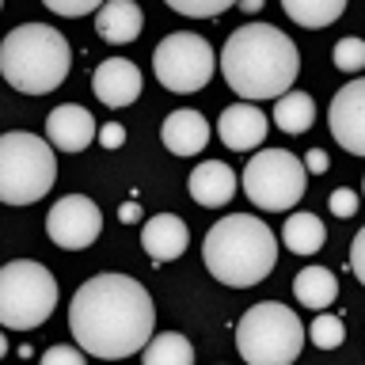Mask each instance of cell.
I'll list each match as a JSON object with an SVG mask.
<instances>
[{"instance_id":"6da1fadb","label":"cell","mask_w":365,"mask_h":365,"mask_svg":"<svg viewBox=\"0 0 365 365\" xmlns=\"http://www.w3.org/2000/svg\"><path fill=\"white\" fill-rule=\"evenodd\" d=\"M156 308L141 282L130 274H96L68 304V331L91 358H130L153 339Z\"/></svg>"},{"instance_id":"7a4b0ae2","label":"cell","mask_w":365,"mask_h":365,"mask_svg":"<svg viewBox=\"0 0 365 365\" xmlns=\"http://www.w3.org/2000/svg\"><path fill=\"white\" fill-rule=\"evenodd\" d=\"M221 73L240 103H259L285 96L301 73V53L293 38L270 23H244L228 34L221 50Z\"/></svg>"},{"instance_id":"3957f363","label":"cell","mask_w":365,"mask_h":365,"mask_svg":"<svg viewBox=\"0 0 365 365\" xmlns=\"http://www.w3.org/2000/svg\"><path fill=\"white\" fill-rule=\"evenodd\" d=\"M202 262L221 285L247 289V285H259L278 267V244H274V232L259 217L228 213L205 232Z\"/></svg>"},{"instance_id":"277c9868","label":"cell","mask_w":365,"mask_h":365,"mask_svg":"<svg viewBox=\"0 0 365 365\" xmlns=\"http://www.w3.org/2000/svg\"><path fill=\"white\" fill-rule=\"evenodd\" d=\"M73 65L65 34L50 23H19L0 42V76L23 96H46L61 88Z\"/></svg>"},{"instance_id":"5b68a950","label":"cell","mask_w":365,"mask_h":365,"mask_svg":"<svg viewBox=\"0 0 365 365\" xmlns=\"http://www.w3.org/2000/svg\"><path fill=\"white\" fill-rule=\"evenodd\" d=\"M304 346V324L289 304L259 301L236 324V350L247 365H293Z\"/></svg>"},{"instance_id":"8992f818","label":"cell","mask_w":365,"mask_h":365,"mask_svg":"<svg viewBox=\"0 0 365 365\" xmlns=\"http://www.w3.org/2000/svg\"><path fill=\"white\" fill-rule=\"evenodd\" d=\"M57 175V156L50 141L23 130L0 133V202L31 205L50 194Z\"/></svg>"},{"instance_id":"52a82bcc","label":"cell","mask_w":365,"mask_h":365,"mask_svg":"<svg viewBox=\"0 0 365 365\" xmlns=\"http://www.w3.org/2000/svg\"><path fill=\"white\" fill-rule=\"evenodd\" d=\"M57 308V278L34 259H11L0 267V327L34 331Z\"/></svg>"},{"instance_id":"ba28073f","label":"cell","mask_w":365,"mask_h":365,"mask_svg":"<svg viewBox=\"0 0 365 365\" xmlns=\"http://www.w3.org/2000/svg\"><path fill=\"white\" fill-rule=\"evenodd\" d=\"M308 187V171L301 164V156L285 153V148H267L255 153L244 168V194L259 210L285 213L304 198Z\"/></svg>"},{"instance_id":"9c48e42d","label":"cell","mask_w":365,"mask_h":365,"mask_svg":"<svg viewBox=\"0 0 365 365\" xmlns=\"http://www.w3.org/2000/svg\"><path fill=\"white\" fill-rule=\"evenodd\" d=\"M213 68H217L213 46L205 42L202 34H194V31L168 34V38L156 46V53H153V73H156V80H160L168 91H175V96L202 91V88L213 80Z\"/></svg>"},{"instance_id":"30bf717a","label":"cell","mask_w":365,"mask_h":365,"mask_svg":"<svg viewBox=\"0 0 365 365\" xmlns=\"http://www.w3.org/2000/svg\"><path fill=\"white\" fill-rule=\"evenodd\" d=\"M103 232V213L88 194H65L46 213V236L65 251H84Z\"/></svg>"},{"instance_id":"8fae6325","label":"cell","mask_w":365,"mask_h":365,"mask_svg":"<svg viewBox=\"0 0 365 365\" xmlns=\"http://www.w3.org/2000/svg\"><path fill=\"white\" fill-rule=\"evenodd\" d=\"M331 133L350 156H365V80L354 76L331 99Z\"/></svg>"},{"instance_id":"7c38bea8","label":"cell","mask_w":365,"mask_h":365,"mask_svg":"<svg viewBox=\"0 0 365 365\" xmlns=\"http://www.w3.org/2000/svg\"><path fill=\"white\" fill-rule=\"evenodd\" d=\"M91 88H96L103 107H110V110L130 107L141 96V68L133 61H125V57H107L91 73Z\"/></svg>"},{"instance_id":"4fadbf2b","label":"cell","mask_w":365,"mask_h":365,"mask_svg":"<svg viewBox=\"0 0 365 365\" xmlns=\"http://www.w3.org/2000/svg\"><path fill=\"white\" fill-rule=\"evenodd\" d=\"M267 130H270V118L255 107V103H232V107L221 110V122H217V137H221L232 153L259 148L267 141Z\"/></svg>"},{"instance_id":"5bb4252c","label":"cell","mask_w":365,"mask_h":365,"mask_svg":"<svg viewBox=\"0 0 365 365\" xmlns=\"http://www.w3.org/2000/svg\"><path fill=\"white\" fill-rule=\"evenodd\" d=\"M46 137L57 153H84L96 141V118L80 103H61L46 118Z\"/></svg>"},{"instance_id":"9a60e30c","label":"cell","mask_w":365,"mask_h":365,"mask_svg":"<svg viewBox=\"0 0 365 365\" xmlns=\"http://www.w3.org/2000/svg\"><path fill=\"white\" fill-rule=\"evenodd\" d=\"M187 187H190V198L198 205L221 210V205H228L236 194V171L228 168L225 160H205V164H198L190 171Z\"/></svg>"},{"instance_id":"2e32d148","label":"cell","mask_w":365,"mask_h":365,"mask_svg":"<svg viewBox=\"0 0 365 365\" xmlns=\"http://www.w3.org/2000/svg\"><path fill=\"white\" fill-rule=\"evenodd\" d=\"M141 244L156 262H171L187 251L190 228L182 225V217H175V213H156L141 225Z\"/></svg>"},{"instance_id":"e0dca14e","label":"cell","mask_w":365,"mask_h":365,"mask_svg":"<svg viewBox=\"0 0 365 365\" xmlns=\"http://www.w3.org/2000/svg\"><path fill=\"white\" fill-rule=\"evenodd\" d=\"M160 137H164L168 153L194 156V153H202V148H205V141H210V122H205L198 110H171L164 118Z\"/></svg>"},{"instance_id":"ac0fdd59","label":"cell","mask_w":365,"mask_h":365,"mask_svg":"<svg viewBox=\"0 0 365 365\" xmlns=\"http://www.w3.org/2000/svg\"><path fill=\"white\" fill-rule=\"evenodd\" d=\"M141 27H145V16L133 0H110V4H103L96 11V31H99V38L110 42V46L133 42L137 34H141Z\"/></svg>"},{"instance_id":"d6986e66","label":"cell","mask_w":365,"mask_h":365,"mask_svg":"<svg viewBox=\"0 0 365 365\" xmlns=\"http://www.w3.org/2000/svg\"><path fill=\"white\" fill-rule=\"evenodd\" d=\"M293 297H297L304 308L324 312V308L335 304V297H339V278H335L327 267H304V270L293 278Z\"/></svg>"},{"instance_id":"ffe728a7","label":"cell","mask_w":365,"mask_h":365,"mask_svg":"<svg viewBox=\"0 0 365 365\" xmlns=\"http://www.w3.org/2000/svg\"><path fill=\"white\" fill-rule=\"evenodd\" d=\"M327 240V228L316 213H289V221L282 228V244L293 251V255H316Z\"/></svg>"},{"instance_id":"44dd1931","label":"cell","mask_w":365,"mask_h":365,"mask_svg":"<svg viewBox=\"0 0 365 365\" xmlns=\"http://www.w3.org/2000/svg\"><path fill=\"white\" fill-rule=\"evenodd\" d=\"M316 122V103L308 91H285V96L274 103V125L282 133H308Z\"/></svg>"},{"instance_id":"7402d4cb","label":"cell","mask_w":365,"mask_h":365,"mask_svg":"<svg viewBox=\"0 0 365 365\" xmlns=\"http://www.w3.org/2000/svg\"><path fill=\"white\" fill-rule=\"evenodd\" d=\"M141 365H194V346L179 331L153 335L141 350Z\"/></svg>"},{"instance_id":"603a6c76","label":"cell","mask_w":365,"mask_h":365,"mask_svg":"<svg viewBox=\"0 0 365 365\" xmlns=\"http://www.w3.org/2000/svg\"><path fill=\"white\" fill-rule=\"evenodd\" d=\"M342 11H346L342 0H285V16L301 27H327Z\"/></svg>"},{"instance_id":"cb8c5ba5","label":"cell","mask_w":365,"mask_h":365,"mask_svg":"<svg viewBox=\"0 0 365 365\" xmlns=\"http://www.w3.org/2000/svg\"><path fill=\"white\" fill-rule=\"evenodd\" d=\"M308 335H312V342H316L319 350H335V346H342V339H346V327H342L339 316L319 312L312 319V327H308Z\"/></svg>"},{"instance_id":"d4e9b609","label":"cell","mask_w":365,"mask_h":365,"mask_svg":"<svg viewBox=\"0 0 365 365\" xmlns=\"http://www.w3.org/2000/svg\"><path fill=\"white\" fill-rule=\"evenodd\" d=\"M331 61H335V68H342V73H358V68L365 65V42H361V38H342V42H335Z\"/></svg>"},{"instance_id":"484cf974","label":"cell","mask_w":365,"mask_h":365,"mask_svg":"<svg viewBox=\"0 0 365 365\" xmlns=\"http://www.w3.org/2000/svg\"><path fill=\"white\" fill-rule=\"evenodd\" d=\"M228 8H232V0H205V4L171 0V11H179V16H190V19H213V16H225Z\"/></svg>"},{"instance_id":"4316f807","label":"cell","mask_w":365,"mask_h":365,"mask_svg":"<svg viewBox=\"0 0 365 365\" xmlns=\"http://www.w3.org/2000/svg\"><path fill=\"white\" fill-rule=\"evenodd\" d=\"M46 8L53 11V16H91V11H99L103 4L99 0H80V4H68V0H46Z\"/></svg>"},{"instance_id":"83f0119b","label":"cell","mask_w":365,"mask_h":365,"mask_svg":"<svg viewBox=\"0 0 365 365\" xmlns=\"http://www.w3.org/2000/svg\"><path fill=\"white\" fill-rule=\"evenodd\" d=\"M327 210L335 217H354V213H358V190H331Z\"/></svg>"},{"instance_id":"f1b7e54d","label":"cell","mask_w":365,"mask_h":365,"mask_svg":"<svg viewBox=\"0 0 365 365\" xmlns=\"http://www.w3.org/2000/svg\"><path fill=\"white\" fill-rule=\"evenodd\" d=\"M38 365H88V361H84V354H80L76 346H50L42 354Z\"/></svg>"},{"instance_id":"f546056e","label":"cell","mask_w":365,"mask_h":365,"mask_svg":"<svg viewBox=\"0 0 365 365\" xmlns=\"http://www.w3.org/2000/svg\"><path fill=\"white\" fill-rule=\"evenodd\" d=\"M96 141L103 148H122L125 145V130H122V122H107V125H99L96 130Z\"/></svg>"},{"instance_id":"4dcf8cb0","label":"cell","mask_w":365,"mask_h":365,"mask_svg":"<svg viewBox=\"0 0 365 365\" xmlns=\"http://www.w3.org/2000/svg\"><path fill=\"white\" fill-rule=\"evenodd\" d=\"M301 164H304V171H308V175H324L331 160H327V153H324V148H308Z\"/></svg>"},{"instance_id":"1f68e13d","label":"cell","mask_w":365,"mask_h":365,"mask_svg":"<svg viewBox=\"0 0 365 365\" xmlns=\"http://www.w3.org/2000/svg\"><path fill=\"white\" fill-rule=\"evenodd\" d=\"M361 255H365V232L354 236V247H350V267H354V274H358V282H365V262H361Z\"/></svg>"},{"instance_id":"d6a6232c","label":"cell","mask_w":365,"mask_h":365,"mask_svg":"<svg viewBox=\"0 0 365 365\" xmlns=\"http://www.w3.org/2000/svg\"><path fill=\"white\" fill-rule=\"evenodd\" d=\"M118 217H122V225H137V221H141V205H137V202H125L122 210H118Z\"/></svg>"},{"instance_id":"836d02e7","label":"cell","mask_w":365,"mask_h":365,"mask_svg":"<svg viewBox=\"0 0 365 365\" xmlns=\"http://www.w3.org/2000/svg\"><path fill=\"white\" fill-rule=\"evenodd\" d=\"M4 354H8V339L0 335V358H4Z\"/></svg>"}]
</instances>
